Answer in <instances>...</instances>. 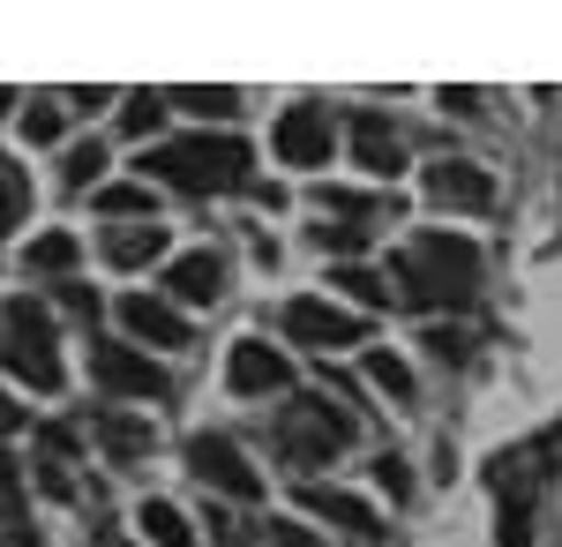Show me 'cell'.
Masks as SVG:
<instances>
[{"label": "cell", "mask_w": 562, "mask_h": 547, "mask_svg": "<svg viewBox=\"0 0 562 547\" xmlns=\"http://www.w3.org/2000/svg\"><path fill=\"white\" fill-rule=\"evenodd\" d=\"M480 286V248L458 233H413L397 248V293L413 308H465Z\"/></svg>", "instance_id": "1"}, {"label": "cell", "mask_w": 562, "mask_h": 547, "mask_svg": "<svg viewBox=\"0 0 562 547\" xmlns=\"http://www.w3.org/2000/svg\"><path fill=\"white\" fill-rule=\"evenodd\" d=\"M150 180H166L180 196H225V188H248V143L233 135H180V143H150L143 158Z\"/></svg>", "instance_id": "2"}, {"label": "cell", "mask_w": 562, "mask_h": 547, "mask_svg": "<svg viewBox=\"0 0 562 547\" xmlns=\"http://www.w3.org/2000/svg\"><path fill=\"white\" fill-rule=\"evenodd\" d=\"M352 443V421L330 405V398H293V405H278V450L285 465H330L338 450Z\"/></svg>", "instance_id": "3"}, {"label": "cell", "mask_w": 562, "mask_h": 547, "mask_svg": "<svg viewBox=\"0 0 562 547\" xmlns=\"http://www.w3.org/2000/svg\"><path fill=\"white\" fill-rule=\"evenodd\" d=\"M0 360L31 382V390H60V353H53V331H45V315L31 300H8L0 308Z\"/></svg>", "instance_id": "4"}, {"label": "cell", "mask_w": 562, "mask_h": 547, "mask_svg": "<svg viewBox=\"0 0 562 547\" xmlns=\"http://www.w3.org/2000/svg\"><path fill=\"white\" fill-rule=\"evenodd\" d=\"M503 472H495V495H503V510H495V547H532V503H540V450H510V458H495Z\"/></svg>", "instance_id": "5"}, {"label": "cell", "mask_w": 562, "mask_h": 547, "mask_svg": "<svg viewBox=\"0 0 562 547\" xmlns=\"http://www.w3.org/2000/svg\"><path fill=\"white\" fill-rule=\"evenodd\" d=\"M188 472H195L203 488H217V495H233V503H256L262 495V472L240 458L225 435H195V443H188Z\"/></svg>", "instance_id": "6"}, {"label": "cell", "mask_w": 562, "mask_h": 547, "mask_svg": "<svg viewBox=\"0 0 562 547\" xmlns=\"http://www.w3.org/2000/svg\"><path fill=\"white\" fill-rule=\"evenodd\" d=\"M90 376L113 398H166V368L135 345H90Z\"/></svg>", "instance_id": "7"}, {"label": "cell", "mask_w": 562, "mask_h": 547, "mask_svg": "<svg viewBox=\"0 0 562 547\" xmlns=\"http://www.w3.org/2000/svg\"><path fill=\"white\" fill-rule=\"evenodd\" d=\"M285 337L338 353V345H360V337H368V323H360L352 308H330V300H285Z\"/></svg>", "instance_id": "8"}, {"label": "cell", "mask_w": 562, "mask_h": 547, "mask_svg": "<svg viewBox=\"0 0 562 547\" xmlns=\"http://www.w3.org/2000/svg\"><path fill=\"white\" fill-rule=\"evenodd\" d=\"M270 143H278L285 166H330V113L323 105H285L278 127H270Z\"/></svg>", "instance_id": "9"}, {"label": "cell", "mask_w": 562, "mask_h": 547, "mask_svg": "<svg viewBox=\"0 0 562 547\" xmlns=\"http://www.w3.org/2000/svg\"><path fill=\"white\" fill-rule=\"evenodd\" d=\"M225 382H233L240 398H270V390H285V382H293V360H285L278 345H262V337H240V345H233V360H225Z\"/></svg>", "instance_id": "10"}, {"label": "cell", "mask_w": 562, "mask_h": 547, "mask_svg": "<svg viewBox=\"0 0 562 547\" xmlns=\"http://www.w3.org/2000/svg\"><path fill=\"white\" fill-rule=\"evenodd\" d=\"M428 196L442 203V211H487V203H495V180H487L480 166L442 158V166H428Z\"/></svg>", "instance_id": "11"}, {"label": "cell", "mask_w": 562, "mask_h": 547, "mask_svg": "<svg viewBox=\"0 0 562 547\" xmlns=\"http://www.w3.org/2000/svg\"><path fill=\"white\" fill-rule=\"evenodd\" d=\"M121 323H128V337H143V345H188L180 308H173V300H158V293H128V300H121Z\"/></svg>", "instance_id": "12"}, {"label": "cell", "mask_w": 562, "mask_h": 547, "mask_svg": "<svg viewBox=\"0 0 562 547\" xmlns=\"http://www.w3.org/2000/svg\"><path fill=\"white\" fill-rule=\"evenodd\" d=\"M166 255V225L158 217H135V225H113L105 233V263L113 270H143V263H158Z\"/></svg>", "instance_id": "13"}, {"label": "cell", "mask_w": 562, "mask_h": 547, "mask_svg": "<svg viewBox=\"0 0 562 547\" xmlns=\"http://www.w3.org/2000/svg\"><path fill=\"white\" fill-rule=\"evenodd\" d=\"M352 158L375 172V180H397V166H405V150H397V135H390L383 113H360L352 121Z\"/></svg>", "instance_id": "14"}, {"label": "cell", "mask_w": 562, "mask_h": 547, "mask_svg": "<svg viewBox=\"0 0 562 547\" xmlns=\"http://www.w3.org/2000/svg\"><path fill=\"white\" fill-rule=\"evenodd\" d=\"M166 286H173V300H195V308H203V300L225 293V263H217L211 248H195V255H180L173 270H166Z\"/></svg>", "instance_id": "15"}, {"label": "cell", "mask_w": 562, "mask_h": 547, "mask_svg": "<svg viewBox=\"0 0 562 547\" xmlns=\"http://www.w3.org/2000/svg\"><path fill=\"white\" fill-rule=\"evenodd\" d=\"M98 443H105L113 458H150L158 435H150V421H135V413H121V405H105V413H98Z\"/></svg>", "instance_id": "16"}, {"label": "cell", "mask_w": 562, "mask_h": 547, "mask_svg": "<svg viewBox=\"0 0 562 547\" xmlns=\"http://www.w3.org/2000/svg\"><path fill=\"white\" fill-rule=\"evenodd\" d=\"M307 510L330 517V525H346V533H360V540L375 533V510L360 503V495H346V488H307Z\"/></svg>", "instance_id": "17"}, {"label": "cell", "mask_w": 562, "mask_h": 547, "mask_svg": "<svg viewBox=\"0 0 562 547\" xmlns=\"http://www.w3.org/2000/svg\"><path fill=\"white\" fill-rule=\"evenodd\" d=\"M166 105H188V113H203V121H233L240 113V90H203V83H188V90H166Z\"/></svg>", "instance_id": "18"}, {"label": "cell", "mask_w": 562, "mask_h": 547, "mask_svg": "<svg viewBox=\"0 0 562 547\" xmlns=\"http://www.w3.org/2000/svg\"><path fill=\"white\" fill-rule=\"evenodd\" d=\"M135 525H143L158 547H195V533H188V517H180L173 503H143V517H135Z\"/></svg>", "instance_id": "19"}, {"label": "cell", "mask_w": 562, "mask_h": 547, "mask_svg": "<svg viewBox=\"0 0 562 547\" xmlns=\"http://www.w3.org/2000/svg\"><path fill=\"white\" fill-rule=\"evenodd\" d=\"M158 121H166V98H158V90H135L128 105H121V135H135V143L158 135Z\"/></svg>", "instance_id": "20"}, {"label": "cell", "mask_w": 562, "mask_h": 547, "mask_svg": "<svg viewBox=\"0 0 562 547\" xmlns=\"http://www.w3.org/2000/svg\"><path fill=\"white\" fill-rule=\"evenodd\" d=\"M23 211H31V180H23L15 166H0V241L23 225Z\"/></svg>", "instance_id": "21"}, {"label": "cell", "mask_w": 562, "mask_h": 547, "mask_svg": "<svg viewBox=\"0 0 562 547\" xmlns=\"http://www.w3.org/2000/svg\"><path fill=\"white\" fill-rule=\"evenodd\" d=\"M98 172H105V150H98V143H76V150L60 158V188H76V196H83Z\"/></svg>", "instance_id": "22"}, {"label": "cell", "mask_w": 562, "mask_h": 547, "mask_svg": "<svg viewBox=\"0 0 562 547\" xmlns=\"http://www.w3.org/2000/svg\"><path fill=\"white\" fill-rule=\"evenodd\" d=\"M31 270H45V278L76 270V241H68V233H45V241H31Z\"/></svg>", "instance_id": "23"}, {"label": "cell", "mask_w": 562, "mask_h": 547, "mask_svg": "<svg viewBox=\"0 0 562 547\" xmlns=\"http://www.w3.org/2000/svg\"><path fill=\"white\" fill-rule=\"evenodd\" d=\"M330 286H346V293L360 300V308H383V300H390V286H383V278H375V270H360V263H346V270H338Z\"/></svg>", "instance_id": "24"}, {"label": "cell", "mask_w": 562, "mask_h": 547, "mask_svg": "<svg viewBox=\"0 0 562 547\" xmlns=\"http://www.w3.org/2000/svg\"><path fill=\"white\" fill-rule=\"evenodd\" d=\"M368 376L383 382L390 398H413V368H405V360H397V353H375V360H368Z\"/></svg>", "instance_id": "25"}, {"label": "cell", "mask_w": 562, "mask_h": 547, "mask_svg": "<svg viewBox=\"0 0 562 547\" xmlns=\"http://www.w3.org/2000/svg\"><path fill=\"white\" fill-rule=\"evenodd\" d=\"M98 203H105L113 217H150V188H105Z\"/></svg>", "instance_id": "26"}, {"label": "cell", "mask_w": 562, "mask_h": 547, "mask_svg": "<svg viewBox=\"0 0 562 547\" xmlns=\"http://www.w3.org/2000/svg\"><path fill=\"white\" fill-rule=\"evenodd\" d=\"M375 488H383L390 503H405V495H413V472H405V458H375Z\"/></svg>", "instance_id": "27"}, {"label": "cell", "mask_w": 562, "mask_h": 547, "mask_svg": "<svg viewBox=\"0 0 562 547\" xmlns=\"http://www.w3.org/2000/svg\"><path fill=\"white\" fill-rule=\"evenodd\" d=\"M368 241V225H315V248H338V255H352Z\"/></svg>", "instance_id": "28"}, {"label": "cell", "mask_w": 562, "mask_h": 547, "mask_svg": "<svg viewBox=\"0 0 562 547\" xmlns=\"http://www.w3.org/2000/svg\"><path fill=\"white\" fill-rule=\"evenodd\" d=\"M23 135H31V143H53V135H60V113H53V105H31V113H23Z\"/></svg>", "instance_id": "29"}, {"label": "cell", "mask_w": 562, "mask_h": 547, "mask_svg": "<svg viewBox=\"0 0 562 547\" xmlns=\"http://www.w3.org/2000/svg\"><path fill=\"white\" fill-rule=\"evenodd\" d=\"M23 503V472H15V458L0 450V510H15Z\"/></svg>", "instance_id": "30"}, {"label": "cell", "mask_w": 562, "mask_h": 547, "mask_svg": "<svg viewBox=\"0 0 562 547\" xmlns=\"http://www.w3.org/2000/svg\"><path fill=\"white\" fill-rule=\"evenodd\" d=\"M60 300H68V315H83V323L98 315V293H90V286H60Z\"/></svg>", "instance_id": "31"}, {"label": "cell", "mask_w": 562, "mask_h": 547, "mask_svg": "<svg viewBox=\"0 0 562 547\" xmlns=\"http://www.w3.org/2000/svg\"><path fill=\"white\" fill-rule=\"evenodd\" d=\"M270 547H323L307 525H270Z\"/></svg>", "instance_id": "32"}, {"label": "cell", "mask_w": 562, "mask_h": 547, "mask_svg": "<svg viewBox=\"0 0 562 547\" xmlns=\"http://www.w3.org/2000/svg\"><path fill=\"white\" fill-rule=\"evenodd\" d=\"M15 427H23V405H15V398L0 390V435H15Z\"/></svg>", "instance_id": "33"}]
</instances>
